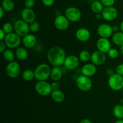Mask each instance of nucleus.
<instances>
[{"mask_svg": "<svg viewBox=\"0 0 123 123\" xmlns=\"http://www.w3.org/2000/svg\"><path fill=\"white\" fill-rule=\"evenodd\" d=\"M21 18L22 20L30 24L36 20V14L32 8H25L21 12Z\"/></svg>", "mask_w": 123, "mask_h": 123, "instance_id": "2eb2a0df", "label": "nucleus"}, {"mask_svg": "<svg viewBox=\"0 0 123 123\" xmlns=\"http://www.w3.org/2000/svg\"><path fill=\"white\" fill-rule=\"evenodd\" d=\"M120 53H121V54H122L123 55V45L121 46V47H120Z\"/></svg>", "mask_w": 123, "mask_h": 123, "instance_id": "de8ad7c7", "label": "nucleus"}, {"mask_svg": "<svg viewBox=\"0 0 123 123\" xmlns=\"http://www.w3.org/2000/svg\"><path fill=\"white\" fill-rule=\"evenodd\" d=\"M112 41L116 45L120 47L123 45V33L121 31L114 33L112 36Z\"/></svg>", "mask_w": 123, "mask_h": 123, "instance_id": "5701e85b", "label": "nucleus"}, {"mask_svg": "<svg viewBox=\"0 0 123 123\" xmlns=\"http://www.w3.org/2000/svg\"><path fill=\"white\" fill-rule=\"evenodd\" d=\"M76 85L80 90L83 92H88L91 90L92 86V83L90 77L84 75H80L76 79Z\"/></svg>", "mask_w": 123, "mask_h": 123, "instance_id": "0eeeda50", "label": "nucleus"}, {"mask_svg": "<svg viewBox=\"0 0 123 123\" xmlns=\"http://www.w3.org/2000/svg\"><path fill=\"white\" fill-rule=\"evenodd\" d=\"M115 73V71H114V70L113 69L109 68L106 70V74L107 75L109 76V77H111V76H112V75H114Z\"/></svg>", "mask_w": 123, "mask_h": 123, "instance_id": "ea45409f", "label": "nucleus"}, {"mask_svg": "<svg viewBox=\"0 0 123 123\" xmlns=\"http://www.w3.org/2000/svg\"><path fill=\"white\" fill-rule=\"evenodd\" d=\"M97 33L100 37L109 39L114 34L112 26L108 24H100L97 28Z\"/></svg>", "mask_w": 123, "mask_h": 123, "instance_id": "f8f14e48", "label": "nucleus"}, {"mask_svg": "<svg viewBox=\"0 0 123 123\" xmlns=\"http://www.w3.org/2000/svg\"><path fill=\"white\" fill-rule=\"evenodd\" d=\"M79 123H92V122L90 119L84 118V119H82V120H80Z\"/></svg>", "mask_w": 123, "mask_h": 123, "instance_id": "a19ab883", "label": "nucleus"}, {"mask_svg": "<svg viewBox=\"0 0 123 123\" xmlns=\"http://www.w3.org/2000/svg\"><path fill=\"white\" fill-rule=\"evenodd\" d=\"M1 28L5 31L6 34H10L13 33V30H14V27L13 26L11 23L10 22H6L3 24Z\"/></svg>", "mask_w": 123, "mask_h": 123, "instance_id": "c756f323", "label": "nucleus"}, {"mask_svg": "<svg viewBox=\"0 0 123 123\" xmlns=\"http://www.w3.org/2000/svg\"><path fill=\"white\" fill-rule=\"evenodd\" d=\"M62 76V71L59 66H54L51 69L50 77L54 81H58Z\"/></svg>", "mask_w": 123, "mask_h": 123, "instance_id": "412c9836", "label": "nucleus"}, {"mask_svg": "<svg viewBox=\"0 0 123 123\" xmlns=\"http://www.w3.org/2000/svg\"><path fill=\"white\" fill-rule=\"evenodd\" d=\"M91 8L92 12L96 14L102 13L105 7L100 1H96L92 2Z\"/></svg>", "mask_w": 123, "mask_h": 123, "instance_id": "b1692460", "label": "nucleus"}, {"mask_svg": "<svg viewBox=\"0 0 123 123\" xmlns=\"http://www.w3.org/2000/svg\"><path fill=\"white\" fill-rule=\"evenodd\" d=\"M22 77L26 82H31L35 78L34 71L29 69L25 70L22 74Z\"/></svg>", "mask_w": 123, "mask_h": 123, "instance_id": "bb28decb", "label": "nucleus"}, {"mask_svg": "<svg viewBox=\"0 0 123 123\" xmlns=\"http://www.w3.org/2000/svg\"><path fill=\"white\" fill-rule=\"evenodd\" d=\"M6 73L11 78H17L19 77L21 72V68L20 65L17 62H11L6 66Z\"/></svg>", "mask_w": 123, "mask_h": 123, "instance_id": "1a4fd4ad", "label": "nucleus"}, {"mask_svg": "<svg viewBox=\"0 0 123 123\" xmlns=\"http://www.w3.org/2000/svg\"><path fill=\"white\" fill-rule=\"evenodd\" d=\"M122 94H123V89H122Z\"/></svg>", "mask_w": 123, "mask_h": 123, "instance_id": "3c124183", "label": "nucleus"}, {"mask_svg": "<svg viewBox=\"0 0 123 123\" xmlns=\"http://www.w3.org/2000/svg\"><path fill=\"white\" fill-rule=\"evenodd\" d=\"M65 51L60 47H54L49 49L47 53V59L53 66H61L64 65L66 58Z\"/></svg>", "mask_w": 123, "mask_h": 123, "instance_id": "f257e3e1", "label": "nucleus"}, {"mask_svg": "<svg viewBox=\"0 0 123 123\" xmlns=\"http://www.w3.org/2000/svg\"><path fill=\"white\" fill-rule=\"evenodd\" d=\"M106 60V56L105 53L100 51H94L91 54V61L92 63L96 66H100L104 63Z\"/></svg>", "mask_w": 123, "mask_h": 123, "instance_id": "4468645a", "label": "nucleus"}, {"mask_svg": "<svg viewBox=\"0 0 123 123\" xmlns=\"http://www.w3.org/2000/svg\"><path fill=\"white\" fill-rule=\"evenodd\" d=\"M15 55L19 60H25L28 57V52L25 48L18 47L15 51Z\"/></svg>", "mask_w": 123, "mask_h": 123, "instance_id": "4be33fe9", "label": "nucleus"}, {"mask_svg": "<svg viewBox=\"0 0 123 123\" xmlns=\"http://www.w3.org/2000/svg\"><path fill=\"white\" fill-rule=\"evenodd\" d=\"M112 28H113V31H114V33H116L119 31V29H120V27L117 26V25H114L112 26Z\"/></svg>", "mask_w": 123, "mask_h": 123, "instance_id": "c03bdc74", "label": "nucleus"}, {"mask_svg": "<svg viewBox=\"0 0 123 123\" xmlns=\"http://www.w3.org/2000/svg\"><path fill=\"white\" fill-rule=\"evenodd\" d=\"M104 7H111L114 5L115 0H100Z\"/></svg>", "mask_w": 123, "mask_h": 123, "instance_id": "72a5a7b5", "label": "nucleus"}, {"mask_svg": "<svg viewBox=\"0 0 123 123\" xmlns=\"http://www.w3.org/2000/svg\"><path fill=\"white\" fill-rule=\"evenodd\" d=\"M14 32L20 37H24L30 31V25L22 19H19L14 23Z\"/></svg>", "mask_w": 123, "mask_h": 123, "instance_id": "423d86ee", "label": "nucleus"}, {"mask_svg": "<svg viewBox=\"0 0 123 123\" xmlns=\"http://www.w3.org/2000/svg\"><path fill=\"white\" fill-rule=\"evenodd\" d=\"M4 42L7 45V47L10 49H13L19 47L22 42V39L21 37L17 34L16 33H12L6 35Z\"/></svg>", "mask_w": 123, "mask_h": 123, "instance_id": "20e7f679", "label": "nucleus"}, {"mask_svg": "<svg viewBox=\"0 0 123 123\" xmlns=\"http://www.w3.org/2000/svg\"><path fill=\"white\" fill-rule=\"evenodd\" d=\"M76 37L80 42H86L91 37V33L87 28L84 27L79 28L76 30L75 33Z\"/></svg>", "mask_w": 123, "mask_h": 123, "instance_id": "f3484780", "label": "nucleus"}, {"mask_svg": "<svg viewBox=\"0 0 123 123\" xmlns=\"http://www.w3.org/2000/svg\"><path fill=\"white\" fill-rule=\"evenodd\" d=\"M115 71H116V73L123 76V63L119 64V65L117 66Z\"/></svg>", "mask_w": 123, "mask_h": 123, "instance_id": "f704fd0d", "label": "nucleus"}, {"mask_svg": "<svg viewBox=\"0 0 123 123\" xmlns=\"http://www.w3.org/2000/svg\"><path fill=\"white\" fill-rule=\"evenodd\" d=\"M120 104L123 105V98L121 99V101H120Z\"/></svg>", "mask_w": 123, "mask_h": 123, "instance_id": "09e8293b", "label": "nucleus"}, {"mask_svg": "<svg viewBox=\"0 0 123 123\" xmlns=\"http://www.w3.org/2000/svg\"><path fill=\"white\" fill-rule=\"evenodd\" d=\"M4 13H5V10L3 9L2 7H0V18L2 19L3 18L4 15Z\"/></svg>", "mask_w": 123, "mask_h": 123, "instance_id": "79ce46f5", "label": "nucleus"}, {"mask_svg": "<svg viewBox=\"0 0 123 123\" xmlns=\"http://www.w3.org/2000/svg\"><path fill=\"white\" fill-rule=\"evenodd\" d=\"M2 55H3V58L6 60V61L8 62H13L15 58L16 55L15 53L11 50L10 49H6L3 53H2Z\"/></svg>", "mask_w": 123, "mask_h": 123, "instance_id": "cd10ccee", "label": "nucleus"}, {"mask_svg": "<svg viewBox=\"0 0 123 123\" xmlns=\"http://www.w3.org/2000/svg\"><path fill=\"white\" fill-rule=\"evenodd\" d=\"M113 114L118 119H123V105L117 104L113 108Z\"/></svg>", "mask_w": 123, "mask_h": 123, "instance_id": "393cba45", "label": "nucleus"}, {"mask_svg": "<svg viewBox=\"0 0 123 123\" xmlns=\"http://www.w3.org/2000/svg\"><path fill=\"white\" fill-rule=\"evenodd\" d=\"M95 18H96V19H98V20H100V19H103V17H102V13H96V15H95Z\"/></svg>", "mask_w": 123, "mask_h": 123, "instance_id": "37998d69", "label": "nucleus"}, {"mask_svg": "<svg viewBox=\"0 0 123 123\" xmlns=\"http://www.w3.org/2000/svg\"><path fill=\"white\" fill-rule=\"evenodd\" d=\"M36 0H24V5L25 8H32L34 6Z\"/></svg>", "mask_w": 123, "mask_h": 123, "instance_id": "473e14b6", "label": "nucleus"}, {"mask_svg": "<svg viewBox=\"0 0 123 123\" xmlns=\"http://www.w3.org/2000/svg\"><path fill=\"white\" fill-rule=\"evenodd\" d=\"M50 95L52 100L56 102H62L65 99L64 93L60 89L52 90Z\"/></svg>", "mask_w": 123, "mask_h": 123, "instance_id": "aec40b11", "label": "nucleus"}, {"mask_svg": "<svg viewBox=\"0 0 123 123\" xmlns=\"http://www.w3.org/2000/svg\"><path fill=\"white\" fill-rule=\"evenodd\" d=\"M96 72H97L96 66L92 63H88L85 64L81 68L82 74L88 77H91L94 75Z\"/></svg>", "mask_w": 123, "mask_h": 123, "instance_id": "a211bd4d", "label": "nucleus"}, {"mask_svg": "<svg viewBox=\"0 0 123 123\" xmlns=\"http://www.w3.org/2000/svg\"><path fill=\"white\" fill-rule=\"evenodd\" d=\"M96 46L98 51L104 53H108L109 49L111 48V43L109 39L103 38V37H100L97 40Z\"/></svg>", "mask_w": 123, "mask_h": 123, "instance_id": "dca6fc26", "label": "nucleus"}, {"mask_svg": "<svg viewBox=\"0 0 123 123\" xmlns=\"http://www.w3.org/2000/svg\"><path fill=\"white\" fill-rule=\"evenodd\" d=\"M120 30H121V32L123 33V21H121V22L120 23Z\"/></svg>", "mask_w": 123, "mask_h": 123, "instance_id": "a18cd8bd", "label": "nucleus"}, {"mask_svg": "<svg viewBox=\"0 0 123 123\" xmlns=\"http://www.w3.org/2000/svg\"><path fill=\"white\" fill-rule=\"evenodd\" d=\"M51 86L52 88V90H58L60 89V84L57 81H54L53 82L51 83Z\"/></svg>", "mask_w": 123, "mask_h": 123, "instance_id": "e433bc0d", "label": "nucleus"}, {"mask_svg": "<svg viewBox=\"0 0 123 123\" xmlns=\"http://www.w3.org/2000/svg\"><path fill=\"white\" fill-rule=\"evenodd\" d=\"M114 123H123V119H118Z\"/></svg>", "mask_w": 123, "mask_h": 123, "instance_id": "49530a36", "label": "nucleus"}, {"mask_svg": "<svg viewBox=\"0 0 123 123\" xmlns=\"http://www.w3.org/2000/svg\"><path fill=\"white\" fill-rule=\"evenodd\" d=\"M117 9L114 6L111 7H105L104 9L102 11V14L103 19L107 21H112L114 20L118 16Z\"/></svg>", "mask_w": 123, "mask_h": 123, "instance_id": "9d476101", "label": "nucleus"}, {"mask_svg": "<svg viewBox=\"0 0 123 123\" xmlns=\"http://www.w3.org/2000/svg\"><path fill=\"white\" fill-rule=\"evenodd\" d=\"M89 1H92V2H94V1H98V0H88Z\"/></svg>", "mask_w": 123, "mask_h": 123, "instance_id": "8fccbe9b", "label": "nucleus"}, {"mask_svg": "<svg viewBox=\"0 0 123 123\" xmlns=\"http://www.w3.org/2000/svg\"><path fill=\"white\" fill-rule=\"evenodd\" d=\"M54 25L58 30L64 31L69 27V20L65 15L60 14L56 16L54 19Z\"/></svg>", "mask_w": 123, "mask_h": 123, "instance_id": "9b49d317", "label": "nucleus"}, {"mask_svg": "<svg viewBox=\"0 0 123 123\" xmlns=\"http://www.w3.org/2000/svg\"><path fill=\"white\" fill-rule=\"evenodd\" d=\"M64 15L69 21L76 22L81 18L82 13L80 10L77 7H68L65 10Z\"/></svg>", "mask_w": 123, "mask_h": 123, "instance_id": "6e6552de", "label": "nucleus"}, {"mask_svg": "<svg viewBox=\"0 0 123 123\" xmlns=\"http://www.w3.org/2000/svg\"><path fill=\"white\" fill-rule=\"evenodd\" d=\"M14 3L13 0H2L1 7L6 12H12L14 8Z\"/></svg>", "mask_w": 123, "mask_h": 123, "instance_id": "a878e982", "label": "nucleus"}, {"mask_svg": "<svg viewBox=\"0 0 123 123\" xmlns=\"http://www.w3.org/2000/svg\"><path fill=\"white\" fill-rule=\"evenodd\" d=\"M51 68L46 63H41L34 70L35 78L38 81L46 80L50 75Z\"/></svg>", "mask_w": 123, "mask_h": 123, "instance_id": "f03ea898", "label": "nucleus"}, {"mask_svg": "<svg viewBox=\"0 0 123 123\" xmlns=\"http://www.w3.org/2000/svg\"><path fill=\"white\" fill-rule=\"evenodd\" d=\"M79 57L75 55H69L66 57L65 59L64 66L68 70H74L76 69L79 65L80 62Z\"/></svg>", "mask_w": 123, "mask_h": 123, "instance_id": "ddd939ff", "label": "nucleus"}, {"mask_svg": "<svg viewBox=\"0 0 123 123\" xmlns=\"http://www.w3.org/2000/svg\"><path fill=\"white\" fill-rule=\"evenodd\" d=\"M35 90L37 94L42 96H47L51 94L52 88L51 83H49L47 81H38L35 84Z\"/></svg>", "mask_w": 123, "mask_h": 123, "instance_id": "39448f33", "label": "nucleus"}, {"mask_svg": "<svg viewBox=\"0 0 123 123\" xmlns=\"http://www.w3.org/2000/svg\"><path fill=\"white\" fill-rule=\"evenodd\" d=\"M30 25V31L32 32H37L40 29V24L37 21H34L33 22L29 24Z\"/></svg>", "mask_w": 123, "mask_h": 123, "instance_id": "7c9ffc66", "label": "nucleus"}, {"mask_svg": "<svg viewBox=\"0 0 123 123\" xmlns=\"http://www.w3.org/2000/svg\"><path fill=\"white\" fill-rule=\"evenodd\" d=\"M6 35H7V34L5 33V31L2 28H1V30H0V41H4Z\"/></svg>", "mask_w": 123, "mask_h": 123, "instance_id": "58836bf2", "label": "nucleus"}, {"mask_svg": "<svg viewBox=\"0 0 123 123\" xmlns=\"http://www.w3.org/2000/svg\"><path fill=\"white\" fill-rule=\"evenodd\" d=\"M7 45L4 41H0V53H3L6 50Z\"/></svg>", "mask_w": 123, "mask_h": 123, "instance_id": "4c0bfd02", "label": "nucleus"}, {"mask_svg": "<svg viewBox=\"0 0 123 123\" xmlns=\"http://www.w3.org/2000/svg\"><path fill=\"white\" fill-rule=\"evenodd\" d=\"M108 55H109V57L111 58V59H117V58L118 57L119 52L118 51L117 49H115V48H111L109 49V51L108 52Z\"/></svg>", "mask_w": 123, "mask_h": 123, "instance_id": "2f4dec72", "label": "nucleus"}, {"mask_svg": "<svg viewBox=\"0 0 123 123\" xmlns=\"http://www.w3.org/2000/svg\"><path fill=\"white\" fill-rule=\"evenodd\" d=\"M22 42L24 47L26 48H32L36 45L37 43V39L36 36L32 34H28L23 37Z\"/></svg>", "mask_w": 123, "mask_h": 123, "instance_id": "6ab92c4d", "label": "nucleus"}, {"mask_svg": "<svg viewBox=\"0 0 123 123\" xmlns=\"http://www.w3.org/2000/svg\"><path fill=\"white\" fill-rule=\"evenodd\" d=\"M42 2L44 6L46 7H50L54 4L55 0H42Z\"/></svg>", "mask_w": 123, "mask_h": 123, "instance_id": "c9c22d12", "label": "nucleus"}, {"mask_svg": "<svg viewBox=\"0 0 123 123\" xmlns=\"http://www.w3.org/2000/svg\"><path fill=\"white\" fill-rule=\"evenodd\" d=\"M108 86L113 90L119 91L123 89V76L115 72L114 75L109 77Z\"/></svg>", "mask_w": 123, "mask_h": 123, "instance_id": "7ed1b4c3", "label": "nucleus"}, {"mask_svg": "<svg viewBox=\"0 0 123 123\" xmlns=\"http://www.w3.org/2000/svg\"><path fill=\"white\" fill-rule=\"evenodd\" d=\"M91 54L87 50H82L79 53V59L80 61L84 62H87L89 60H91Z\"/></svg>", "mask_w": 123, "mask_h": 123, "instance_id": "c85d7f7f", "label": "nucleus"}]
</instances>
